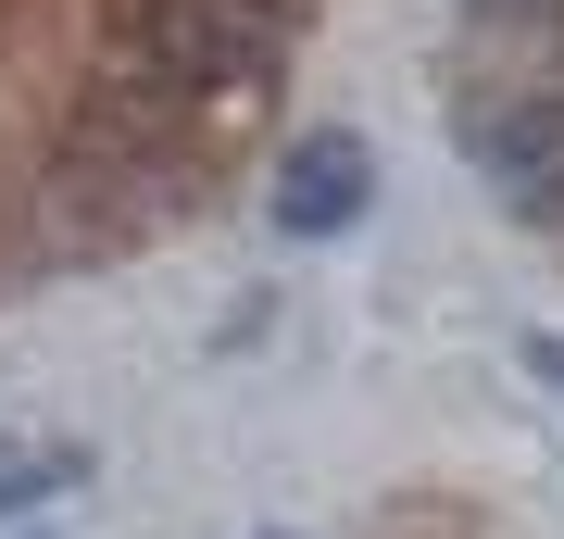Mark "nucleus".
Wrapping results in <instances>:
<instances>
[{
  "label": "nucleus",
  "instance_id": "39448f33",
  "mask_svg": "<svg viewBox=\"0 0 564 539\" xmlns=\"http://www.w3.org/2000/svg\"><path fill=\"white\" fill-rule=\"evenodd\" d=\"M527 377H552V389H564V339H527Z\"/></svg>",
  "mask_w": 564,
  "mask_h": 539
},
{
  "label": "nucleus",
  "instance_id": "20e7f679",
  "mask_svg": "<svg viewBox=\"0 0 564 539\" xmlns=\"http://www.w3.org/2000/svg\"><path fill=\"white\" fill-rule=\"evenodd\" d=\"M88 477V452H25V440H0V515H25V502H51V489H76Z\"/></svg>",
  "mask_w": 564,
  "mask_h": 539
},
{
  "label": "nucleus",
  "instance_id": "f03ea898",
  "mask_svg": "<svg viewBox=\"0 0 564 539\" xmlns=\"http://www.w3.org/2000/svg\"><path fill=\"white\" fill-rule=\"evenodd\" d=\"M477 163L514 226H564V100H502L477 126Z\"/></svg>",
  "mask_w": 564,
  "mask_h": 539
},
{
  "label": "nucleus",
  "instance_id": "7ed1b4c3",
  "mask_svg": "<svg viewBox=\"0 0 564 539\" xmlns=\"http://www.w3.org/2000/svg\"><path fill=\"white\" fill-rule=\"evenodd\" d=\"M364 201H377V151H364L351 126H326V139H302L276 163V226L289 239H339Z\"/></svg>",
  "mask_w": 564,
  "mask_h": 539
},
{
  "label": "nucleus",
  "instance_id": "f257e3e1",
  "mask_svg": "<svg viewBox=\"0 0 564 539\" xmlns=\"http://www.w3.org/2000/svg\"><path fill=\"white\" fill-rule=\"evenodd\" d=\"M139 51L188 88H239L289 51V0H139Z\"/></svg>",
  "mask_w": 564,
  "mask_h": 539
}]
</instances>
